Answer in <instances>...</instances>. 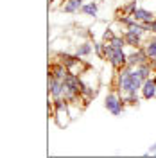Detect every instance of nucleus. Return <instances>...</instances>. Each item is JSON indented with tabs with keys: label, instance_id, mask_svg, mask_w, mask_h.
<instances>
[{
	"label": "nucleus",
	"instance_id": "1",
	"mask_svg": "<svg viewBox=\"0 0 156 158\" xmlns=\"http://www.w3.org/2000/svg\"><path fill=\"white\" fill-rule=\"evenodd\" d=\"M104 108L113 115V117H120L126 110V102L122 95L118 94V90H109L104 97Z\"/></svg>",
	"mask_w": 156,
	"mask_h": 158
},
{
	"label": "nucleus",
	"instance_id": "2",
	"mask_svg": "<svg viewBox=\"0 0 156 158\" xmlns=\"http://www.w3.org/2000/svg\"><path fill=\"white\" fill-rule=\"evenodd\" d=\"M104 59L115 70H118L127 65V52L126 49H113L108 43H104Z\"/></svg>",
	"mask_w": 156,
	"mask_h": 158
},
{
	"label": "nucleus",
	"instance_id": "3",
	"mask_svg": "<svg viewBox=\"0 0 156 158\" xmlns=\"http://www.w3.org/2000/svg\"><path fill=\"white\" fill-rule=\"evenodd\" d=\"M149 56L146 54L144 47H138V49H131V52H127V65L129 67H138L142 63H147Z\"/></svg>",
	"mask_w": 156,
	"mask_h": 158
},
{
	"label": "nucleus",
	"instance_id": "4",
	"mask_svg": "<svg viewBox=\"0 0 156 158\" xmlns=\"http://www.w3.org/2000/svg\"><path fill=\"white\" fill-rule=\"evenodd\" d=\"M52 120L56 122V126H58V128L65 129V128L70 124V120H74V118H72V115H70L68 106H65V108H58L56 111H54Z\"/></svg>",
	"mask_w": 156,
	"mask_h": 158
},
{
	"label": "nucleus",
	"instance_id": "5",
	"mask_svg": "<svg viewBox=\"0 0 156 158\" xmlns=\"http://www.w3.org/2000/svg\"><path fill=\"white\" fill-rule=\"evenodd\" d=\"M140 95L146 101H151V99H156V76H151L149 79L144 81L142 88H140Z\"/></svg>",
	"mask_w": 156,
	"mask_h": 158
},
{
	"label": "nucleus",
	"instance_id": "6",
	"mask_svg": "<svg viewBox=\"0 0 156 158\" xmlns=\"http://www.w3.org/2000/svg\"><path fill=\"white\" fill-rule=\"evenodd\" d=\"M47 86H49V95L52 99L63 97V81H61V79H56L54 76H50V74H49Z\"/></svg>",
	"mask_w": 156,
	"mask_h": 158
},
{
	"label": "nucleus",
	"instance_id": "7",
	"mask_svg": "<svg viewBox=\"0 0 156 158\" xmlns=\"http://www.w3.org/2000/svg\"><path fill=\"white\" fill-rule=\"evenodd\" d=\"M124 40H126V45L129 49H138V47H142L144 41H146L144 36L135 34V32H131V31H127V29L124 31Z\"/></svg>",
	"mask_w": 156,
	"mask_h": 158
},
{
	"label": "nucleus",
	"instance_id": "8",
	"mask_svg": "<svg viewBox=\"0 0 156 158\" xmlns=\"http://www.w3.org/2000/svg\"><path fill=\"white\" fill-rule=\"evenodd\" d=\"M83 4H84V0H63V4H61V11H63V13H68V15L81 13Z\"/></svg>",
	"mask_w": 156,
	"mask_h": 158
},
{
	"label": "nucleus",
	"instance_id": "9",
	"mask_svg": "<svg viewBox=\"0 0 156 158\" xmlns=\"http://www.w3.org/2000/svg\"><path fill=\"white\" fill-rule=\"evenodd\" d=\"M56 61H59V63H63V65H65V67H67V69H70V67H74V65H76V63H77L79 59V56L77 54H76V52H74V54H70V52H58V54H56Z\"/></svg>",
	"mask_w": 156,
	"mask_h": 158
},
{
	"label": "nucleus",
	"instance_id": "10",
	"mask_svg": "<svg viewBox=\"0 0 156 158\" xmlns=\"http://www.w3.org/2000/svg\"><path fill=\"white\" fill-rule=\"evenodd\" d=\"M81 13L84 15V16H90V18H97L99 15V2L97 0H88L83 4V7H81Z\"/></svg>",
	"mask_w": 156,
	"mask_h": 158
},
{
	"label": "nucleus",
	"instance_id": "11",
	"mask_svg": "<svg viewBox=\"0 0 156 158\" xmlns=\"http://www.w3.org/2000/svg\"><path fill=\"white\" fill-rule=\"evenodd\" d=\"M74 52L77 54L79 58H88V56L93 52V41H88V40H84V41L77 43Z\"/></svg>",
	"mask_w": 156,
	"mask_h": 158
},
{
	"label": "nucleus",
	"instance_id": "12",
	"mask_svg": "<svg viewBox=\"0 0 156 158\" xmlns=\"http://www.w3.org/2000/svg\"><path fill=\"white\" fill-rule=\"evenodd\" d=\"M133 16H135L138 22L149 23V22H153V20L156 18V13H153V11H149V9H144V7H140V6H138L137 11L133 13Z\"/></svg>",
	"mask_w": 156,
	"mask_h": 158
},
{
	"label": "nucleus",
	"instance_id": "13",
	"mask_svg": "<svg viewBox=\"0 0 156 158\" xmlns=\"http://www.w3.org/2000/svg\"><path fill=\"white\" fill-rule=\"evenodd\" d=\"M49 74H50V76H54L56 79H61V81H63V79H65V76L68 74V69H67L63 63L56 61V63H52V65L49 67Z\"/></svg>",
	"mask_w": 156,
	"mask_h": 158
},
{
	"label": "nucleus",
	"instance_id": "14",
	"mask_svg": "<svg viewBox=\"0 0 156 158\" xmlns=\"http://www.w3.org/2000/svg\"><path fill=\"white\" fill-rule=\"evenodd\" d=\"M142 47L146 50V54L149 56V59H154L156 58V34H149Z\"/></svg>",
	"mask_w": 156,
	"mask_h": 158
},
{
	"label": "nucleus",
	"instance_id": "15",
	"mask_svg": "<svg viewBox=\"0 0 156 158\" xmlns=\"http://www.w3.org/2000/svg\"><path fill=\"white\" fill-rule=\"evenodd\" d=\"M104 43H108L109 47H113V49H126V40H124V34H113L111 38L108 40V41H104Z\"/></svg>",
	"mask_w": 156,
	"mask_h": 158
},
{
	"label": "nucleus",
	"instance_id": "16",
	"mask_svg": "<svg viewBox=\"0 0 156 158\" xmlns=\"http://www.w3.org/2000/svg\"><path fill=\"white\" fill-rule=\"evenodd\" d=\"M120 95L124 99L126 106H138V102H140V95L138 94H120Z\"/></svg>",
	"mask_w": 156,
	"mask_h": 158
},
{
	"label": "nucleus",
	"instance_id": "17",
	"mask_svg": "<svg viewBox=\"0 0 156 158\" xmlns=\"http://www.w3.org/2000/svg\"><path fill=\"white\" fill-rule=\"evenodd\" d=\"M147 29H149V34H156V18L147 23Z\"/></svg>",
	"mask_w": 156,
	"mask_h": 158
},
{
	"label": "nucleus",
	"instance_id": "18",
	"mask_svg": "<svg viewBox=\"0 0 156 158\" xmlns=\"http://www.w3.org/2000/svg\"><path fill=\"white\" fill-rule=\"evenodd\" d=\"M154 153H156V142L151 146V148H149V151L146 153V156H149V155H154Z\"/></svg>",
	"mask_w": 156,
	"mask_h": 158
}]
</instances>
